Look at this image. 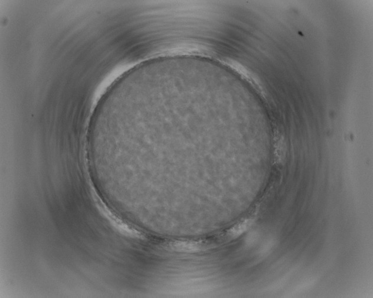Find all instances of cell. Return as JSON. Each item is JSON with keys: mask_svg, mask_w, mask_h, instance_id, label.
Instances as JSON below:
<instances>
[{"mask_svg": "<svg viewBox=\"0 0 373 298\" xmlns=\"http://www.w3.org/2000/svg\"><path fill=\"white\" fill-rule=\"evenodd\" d=\"M169 248L172 250L179 252L196 253L204 248V244L200 241H177L171 243Z\"/></svg>", "mask_w": 373, "mask_h": 298, "instance_id": "6da1fadb", "label": "cell"}, {"mask_svg": "<svg viewBox=\"0 0 373 298\" xmlns=\"http://www.w3.org/2000/svg\"><path fill=\"white\" fill-rule=\"evenodd\" d=\"M252 224V221L251 220H246L240 222L228 230L226 234V238L230 240L241 236L243 233H244L251 227Z\"/></svg>", "mask_w": 373, "mask_h": 298, "instance_id": "7a4b0ae2", "label": "cell"}]
</instances>
